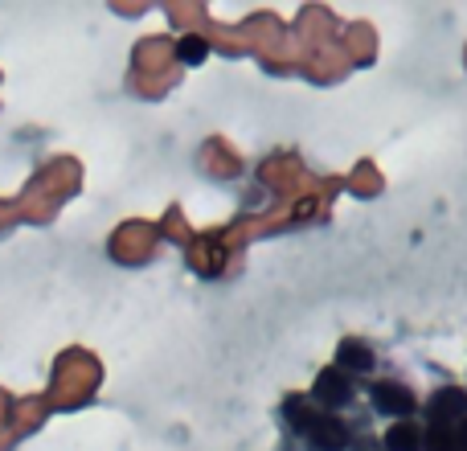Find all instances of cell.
Wrapping results in <instances>:
<instances>
[{
	"mask_svg": "<svg viewBox=\"0 0 467 451\" xmlns=\"http://www.w3.org/2000/svg\"><path fill=\"white\" fill-rule=\"evenodd\" d=\"M431 414H435V427H460V423L467 419V394L463 390H439L435 403H431Z\"/></svg>",
	"mask_w": 467,
	"mask_h": 451,
	"instance_id": "obj_1",
	"label": "cell"
},
{
	"mask_svg": "<svg viewBox=\"0 0 467 451\" xmlns=\"http://www.w3.org/2000/svg\"><path fill=\"white\" fill-rule=\"evenodd\" d=\"M312 394L320 398V403H328V406H345L348 398H353V386H348V378H345V370H324L320 378H316V386H312Z\"/></svg>",
	"mask_w": 467,
	"mask_h": 451,
	"instance_id": "obj_2",
	"label": "cell"
},
{
	"mask_svg": "<svg viewBox=\"0 0 467 451\" xmlns=\"http://www.w3.org/2000/svg\"><path fill=\"white\" fill-rule=\"evenodd\" d=\"M373 406L386 414H410L414 398H410V390L398 386V382H378V386H373Z\"/></svg>",
	"mask_w": 467,
	"mask_h": 451,
	"instance_id": "obj_3",
	"label": "cell"
},
{
	"mask_svg": "<svg viewBox=\"0 0 467 451\" xmlns=\"http://www.w3.org/2000/svg\"><path fill=\"white\" fill-rule=\"evenodd\" d=\"M307 439H312L320 451H345L348 447V431L340 427L337 419H328V414H324V419H312V427H307Z\"/></svg>",
	"mask_w": 467,
	"mask_h": 451,
	"instance_id": "obj_4",
	"label": "cell"
},
{
	"mask_svg": "<svg viewBox=\"0 0 467 451\" xmlns=\"http://www.w3.org/2000/svg\"><path fill=\"white\" fill-rule=\"evenodd\" d=\"M337 362V370H373V349L365 341H340Z\"/></svg>",
	"mask_w": 467,
	"mask_h": 451,
	"instance_id": "obj_5",
	"label": "cell"
},
{
	"mask_svg": "<svg viewBox=\"0 0 467 451\" xmlns=\"http://www.w3.org/2000/svg\"><path fill=\"white\" fill-rule=\"evenodd\" d=\"M386 447H389V451H422L419 427H410V423H402V427H389Z\"/></svg>",
	"mask_w": 467,
	"mask_h": 451,
	"instance_id": "obj_6",
	"label": "cell"
},
{
	"mask_svg": "<svg viewBox=\"0 0 467 451\" xmlns=\"http://www.w3.org/2000/svg\"><path fill=\"white\" fill-rule=\"evenodd\" d=\"M181 58H185V62H202V58H205V41L202 37H185V41H181Z\"/></svg>",
	"mask_w": 467,
	"mask_h": 451,
	"instance_id": "obj_7",
	"label": "cell"
},
{
	"mask_svg": "<svg viewBox=\"0 0 467 451\" xmlns=\"http://www.w3.org/2000/svg\"><path fill=\"white\" fill-rule=\"evenodd\" d=\"M455 447H460V451H467V419L460 423V427H455Z\"/></svg>",
	"mask_w": 467,
	"mask_h": 451,
	"instance_id": "obj_8",
	"label": "cell"
}]
</instances>
